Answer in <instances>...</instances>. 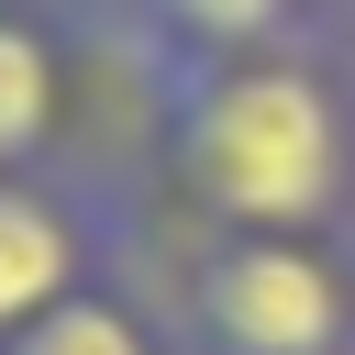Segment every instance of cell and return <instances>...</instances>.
<instances>
[{
	"label": "cell",
	"instance_id": "6da1fadb",
	"mask_svg": "<svg viewBox=\"0 0 355 355\" xmlns=\"http://www.w3.org/2000/svg\"><path fill=\"white\" fill-rule=\"evenodd\" d=\"M178 233H355V55L266 44L155 78V211Z\"/></svg>",
	"mask_w": 355,
	"mask_h": 355
},
{
	"label": "cell",
	"instance_id": "7a4b0ae2",
	"mask_svg": "<svg viewBox=\"0 0 355 355\" xmlns=\"http://www.w3.org/2000/svg\"><path fill=\"white\" fill-rule=\"evenodd\" d=\"M0 178L155 200V67L89 0H0Z\"/></svg>",
	"mask_w": 355,
	"mask_h": 355
},
{
	"label": "cell",
	"instance_id": "3957f363",
	"mask_svg": "<svg viewBox=\"0 0 355 355\" xmlns=\"http://www.w3.org/2000/svg\"><path fill=\"white\" fill-rule=\"evenodd\" d=\"M144 277L189 355H355V233H178Z\"/></svg>",
	"mask_w": 355,
	"mask_h": 355
},
{
	"label": "cell",
	"instance_id": "277c9868",
	"mask_svg": "<svg viewBox=\"0 0 355 355\" xmlns=\"http://www.w3.org/2000/svg\"><path fill=\"white\" fill-rule=\"evenodd\" d=\"M155 255V200L144 189H89V178H0V344L89 300L100 277H133Z\"/></svg>",
	"mask_w": 355,
	"mask_h": 355
},
{
	"label": "cell",
	"instance_id": "5b68a950",
	"mask_svg": "<svg viewBox=\"0 0 355 355\" xmlns=\"http://www.w3.org/2000/svg\"><path fill=\"white\" fill-rule=\"evenodd\" d=\"M155 78L178 67H222V55H266V44H322L344 33V0H89Z\"/></svg>",
	"mask_w": 355,
	"mask_h": 355
},
{
	"label": "cell",
	"instance_id": "8992f818",
	"mask_svg": "<svg viewBox=\"0 0 355 355\" xmlns=\"http://www.w3.org/2000/svg\"><path fill=\"white\" fill-rule=\"evenodd\" d=\"M0 355H189V344H178V322H166L155 277L133 266V277H100L89 300H67L55 322H33V333H22V344H0Z\"/></svg>",
	"mask_w": 355,
	"mask_h": 355
}]
</instances>
